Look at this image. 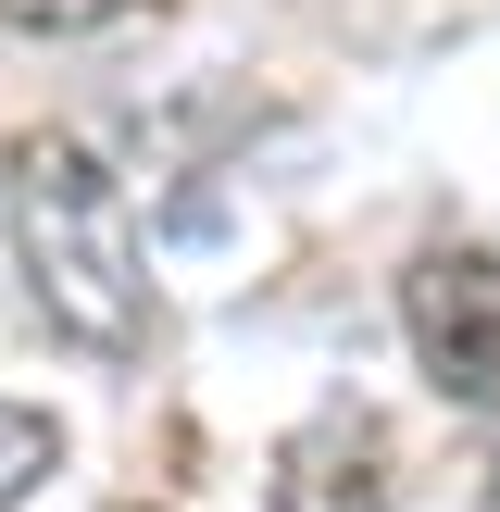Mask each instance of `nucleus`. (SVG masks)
<instances>
[{
    "label": "nucleus",
    "mask_w": 500,
    "mask_h": 512,
    "mask_svg": "<svg viewBox=\"0 0 500 512\" xmlns=\"http://www.w3.org/2000/svg\"><path fill=\"white\" fill-rule=\"evenodd\" d=\"M0 200H13V250H25L38 313L63 325L75 350L125 363V350L150 338V263H138V213H125V188L100 175V150L63 138V125H25Z\"/></svg>",
    "instance_id": "obj_1"
},
{
    "label": "nucleus",
    "mask_w": 500,
    "mask_h": 512,
    "mask_svg": "<svg viewBox=\"0 0 500 512\" xmlns=\"http://www.w3.org/2000/svg\"><path fill=\"white\" fill-rule=\"evenodd\" d=\"M400 325H413L425 375H438L463 413L500 425V250H475V238L413 250V275H400Z\"/></svg>",
    "instance_id": "obj_2"
},
{
    "label": "nucleus",
    "mask_w": 500,
    "mask_h": 512,
    "mask_svg": "<svg viewBox=\"0 0 500 512\" xmlns=\"http://www.w3.org/2000/svg\"><path fill=\"white\" fill-rule=\"evenodd\" d=\"M275 512H388V438L375 413H313L275 450Z\"/></svg>",
    "instance_id": "obj_3"
},
{
    "label": "nucleus",
    "mask_w": 500,
    "mask_h": 512,
    "mask_svg": "<svg viewBox=\"0 0 500 512\" xmlns=\"http://www.w3.org/2000/svg\"><path fill=\"white\" fill-rule=\"evenodd\" d=\"M50 463H63V425H50V413H25V400H0V512L38 488Z\"/></svg>",
    "instance_id": "obj_4"
},
{
    "label": "nucleus",
    "mask_w": 500,
    "mask_h": 512,
    "mask_svg": "<svg viewBox=\"0 0 500 512\" xmlns=\"http://www.w3.org/2000/svg\"><path fill=\"white\" fill-rule=\"evenodd\" d=\"M125 0H0V25H25V38H88V25H113Z\"/></svg>",
    "instance_id": "obj_5"
},
{
    "label": "nucleus",
    "mask_w": 500,
    "mask_h": 512,
    "mask_svg": "<svg viewBox=\"0 0 500 512\" xmlns=\"http://www.w3.org/2000/svg\"><path fill=\"white\" fill-rule=\"evenodd\" d=\"M125 512H150V500H125Z\"/></svg>",
    "instance_id": "obj_6"
}]
</instances>
